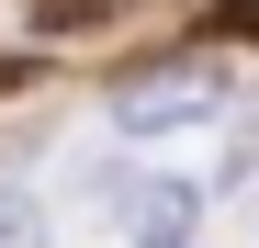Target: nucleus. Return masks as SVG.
Listing matches in <instances>:
<instances>
[{
	"label": "nucleus",
	"mask_w": 259,
	"mask_h": 248,
	"mask_svg": "<svg viewBox=\"0 0 259 248\" xmlns=\"http://www.w3.org/2000/svg\"><path fill=\"white\" fill-rule=\"evenodd\" d=\"M124 12H136V0H34V34H102Z\"/></svg>",
	"instance_id": "obj_2"
},
{
	"label": "nucleus",
	"mask_w": 259,
	"mask_h": 248,
	"mask_svg": "<svg viewBox=\"0 0 259 248\" xmlns=\"http://www.w3.org/2000/svg\"><path fill=\"white\" fill-rule=\"evenodd\" d=\"M248 34H259V0H214L203 12V46H248Z\"/></svg>",
	"instance_id": "obj_5"
},
{
	"label": "nucleus",
	"mask_w": 259,
	"mask_h": 248,
	"mask_svg": "<svg viewBox=\"0 0 259 248\" xmlns=\"http://www.w3.org/2000/svg\"><path fill=\"white\" fill-rule=\"evenodd\" d=\"M46 237H57V226H46V203L0 181V248H46Z\"/></svg>",
	"instance_id": "obj_4"
},
{
	"label": "nucleus",
	"mask_w": 259,
	"mask_h": 248,
	"mask_svg": "<svg viewBox=\"0 0 259 248\" xmlns=\"http://www.w3.org/2000/svg\"><path fill=\"white\" fill-rule=\"evenodd\" d=\"M181 226H192V192H181V181H158V192L136 203V237H147V248H169Z\"/></svg>",
	"instance_id": "obj_3"
},
{
	"label": "nucleus",
	"mask_w": 259,
	"mask_h": 248,
	"mask_svg": "<svg viewBox=\"0 0 259 248\" xmlns=\"http://www.w3.org/2000/svg\"><path fill=\"white\" fill-rule=\"evenodd\" d=\"M226 113V91H214V68H147L113 91V124L124 136H192V124Z\"/></svg>",
	"instance_id": "obj_1"
}]
</instances>
